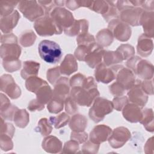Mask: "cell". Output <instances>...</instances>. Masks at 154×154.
I'll return each instance as SVG.
<instances>
[{
	"mask_svg": "<svg viewBox=\"0 0 154 154\" xmlns=\"http://www.w3.org/2000/svg\"><path fill=\"white\" fill-rule=\"evenodd\" d=\"M108 2L109 4V9L105 14L102 15V17L105 21L109 22L113 19H119V11L116 7L115 1H108Z\"/></svg>",
	"mask_w": 154,
	"mask_h": 154,
	"instance_id": "cell-42",
	"label": "cell"
},
{
	"mask_svg": "<svg viewBox=\"0 0 154 154\" xmlns=\"http://www.w3.org/2000/svg\"><path fill=\"white\" fill-rule=\"evenodd\" d=\"M96 44V43H95ZM94 44V45H95ZM91 46H87L85 45H78L74 52V57L79 61H84L85 58L90 52L91 48L94 45Z\"/></svg>",
	"mask_w": 154,
	"mask_h": 154,
	"instance_id": "cell-45",
	"label": "cell"
},
{
	"mask_svg": "<svg viewBox=\"0 0 154 154\" xmlns=\"http://www.w3.org/2000/svg\"><path fill=\"white\" fill-rule=\"evenodd\" d=\"M85 76L81 73H76L72 76L69 79V84L72 87H82L85 81Z\"/></svg>",
	"mask_w": 154,
	"mask_h": 154,
	"instance_id": "cell-55",
	"label": "cell"
},
{
	"mask_svg": "<svg viewBox=\"0 0 154 154\" xmlns=\"http://www.w3.org/2000/svg\"><path fill=\"white\" fill-rule=\"evenodd\" d=\"M144 152L146 153H153V137H152L147 140L144 145Z\"/></svg>",
	"mask_w": 154,
	"mask_h": 154,
	"instance_id": "cell-64",
	"label": "cell"
},
{
	"mask_svg": "<svg viewBox=\"0 0 154 154\" xmlns=\"http://www.w3.org/2000/svg\"><path fill=\"white\" fill-rule=\"evenodd\" d=\"M70 121V117L66 112H61L57 116L50 117L49 122L56 129L65 126Z\"/></svg>",
	"mask_w": 154,
	"mask_h": 154,
	"instance_id": "cell-38",
	"label": "cell"
},
{
	"mask_svg": "<svg viewBox=\"0 0 154 154\" xmlns=\"http://www.w3.org/2000/svg\"><path fill=\"white\" fill-rule=\"evenodd\" d=\"M87 123V119L85 116L80 114H76L70 119L69 126L72 131L82 132L86 129Z\"/></svg>",
	"mask_w": 154,
	"mask_h": 154,
	"instance_id": "cell-27",
	"label": "cell"
},
{
	"mask_svg": "<svg viewBox=\"0 0 154 154\" xmlns=\"http://www.w3.org/2000/svg\"><path fill=\"white\" fill-rule=\"evenodd\" d=\"M114 109L111 101L100 97H97L93 102L89 109L88 116L94 123L103 120L106 115L111 113Z\"/></svg>",
	"mask_w": 154,
	"mask_h": 154,
	"instance_id": "cell-2",
	"label": "cell"
},
{
	"mask_svg": "<svg viewBox=\"0 0 154 154\" xmlns=\"http://www.w3.org/2000/svg\"><path fill=\"white\" fill-rule=\"evenodd\" d=\"M95 68L94 75L97 82L108 84L115 79V75L112 69L103 63H101Z\"/></svg>",
	"mask_w": 154,
	"mask_h": 154,
	"instance_id": "cell-20",
	"label": "cell"
},
{
	"mask_svg": "<svg viewBox=\"0 0 154 154\" xmlns=\"http://www.w3.org/2000/svg\"><path fill=\"white\" fill-rule=\"evenodd\" d=\"M82 87L87 90H90L93 88H97V84L95 82L94 79L93 77L88 76L87 78H85Z\"/></svg>",
	"mask_w": 154,
	"mask_h": 154,
	"instance_id": "cell-62",
	"label": "cell"
},
{
	"mask_svg": "<svg viewBox=\"0 0 154 154\" xmlns=\"http://www.w3.org/2000/svg\"><path fill=\"white\" fill-rule=\"evenodd\" d=\"M100 144L94 143L90 140L86 141L82 146V152L83 153L95 154L98 152Z\"/></svg>",
	"mask_w": 154,
	"mask_h": 154,
	"instance_id": "cell-49",
	"label": "cell"
},
{
	"mask_svg": "<svg viewBox=\"0 0 154 154\" xmlns=\"http://www.w3.org/2000/svg\"><path fill=\"white\" fill-rule=\"evenodd\" d=\"M45 108V105L39 102L37 99H34L31 100L28 105V109L30 111H42Z\"/></svg>",
	"mask_w": 154,
	"mask_h": 154,
	"instance_id": "cell-60",
	"label": "cell"
},
{
	"mask_svg": "<svg viewBox=\"0 0 154 154\" xmlns=\"http://www.w3.org/2000/svg\"><path fill=\"white\" fill-rule=\"evenodd\" d=\"M2 66L5 70L11 73L19 70L21 67L22 63L19 59L11 61L2 60Z\"/></svg>",
	"mask_w": 154,
	"mask_h": 154,
	"instance_id": "cell-46",
	"label": "cell"
},
{
	"mask_svg": "<svg viewBox=\"0 0 154 154\" xmlns=\"http://www.w3.org/2000/svg\"><path fill=\"white\" fill-rule=\"evenodd\" d=\"M105 51L103 48L96 43L85 57L84 61L90 68H95L102 63Z\"/></svg>",
	"mask_w": 154,
	"mask_h": 154,
	"instance_id": "cell-16",
	"label": "cell"
},
{
	"mask_svg": "<svg viewBox=\"0 0 154 154\" xmlns=\"http://www.w3.org/2000/svg\"><path fill=\"white\" fill-rule=\"evenodd\" d=\"M76 40L78 45L91 46L96 43L94 37L88 32L81 34L77 35Z\"/></svg>",
	"mask_w": 154,
	"mask_h": 154,
	"instance_id": "cell-44",
	"label": "cell"
},
{
	"mask_svg": "<svg viewBox=\"0 0 154 154\" xmlns=\"http://www.w3.org/2000/svg\"><path fill=\"white\" fill-rule=\"evenodd\" d=\"M5 120L1 118V134H5L13 138L15 132V128L14 126L8 122H5Z\"/></svg>",
	"mask_w": 154,
	"mask_h": 154,
	"instance_id": "cell-51",
	"label": "cell"
},
{
	"mask_svg": "<svg viewBox=\"0 0 154 154\" xmlns=\"http://www.w3.org/2000/svg\"><path fill=\"white\" fill-rule=\"evenodd\" d=\"M39 69V63L34 61H25L23 63V69L20 72V76L24 79H26L31 76H37Z\"/></svg>",
	"mask_w": 154,
	"mask_h": 154,
	"instance_id": "cell-28",
	"label": "cell"
},
{
	"mask_svg": "<svg viewBox=\"0 0 154 154\" xmlns=\"http://www.w3.org/2000/svg\"><path fill=\"white\" fill-rule=\"evenodd\" d=\"M70 139L76 141L79 144L85 143L88 139V134L85 131L75 132L72 131L70 134Z\"/></svg>",
	"mask_w": 154,
	"mask_h": 154,
	"instance_id": "cell-56",
	"label": "cell"
},
{
	"mask_svg": "<svg viewBox=\"0 0 154 154\" xmlns=\"http://www.w3.org/2000/svg\"><path fill=\"white\" fill-rule=\"evenodd\" d=\"M21 48L18 43H4L0 46L1 58L3 61L19 59L21 54Z\"/></svg>",
	"mask_w": 154,
	"mask_h": 154,
	"instance_id": "cell-13",
	"label": "cell"
},
{
	"mask_svg": "<svg viewBox=\"0 0 154 154\" xmlns=\"http://www.w3.org/2000/svg\"><path fill=\"white\" fill-rule=\"evenodd\" d=\"M69 79L67 77H60L54 84L52 91L53 97L64 100L70 96Z\"/></svg>",
	"mask_w": 154,
	"mask_h": 154,
	"instance_id": "cell-17",
	"label": "cell"
},
{
	"mask_svg": "<svg viewBox=\"0 0 154 154\" xmlns=\"http://www.w3.org/2000/svg\"><path fill=\"white\" fill-rule=\"evenodd\" d=\"M18 1H0V15L1 17L8 16L13 13Z\"/></svg>",
	"mask_w": 154,
	"mask_h": 154,
	"instance_id": "cell-35",
	"label": "cell"
},
{
	"mask_svg": "<svg viewBox=\"0 0 154 154\" xmlns=\"http://www.w3.org/2000/svg\"><path fill=\"white\" fill-rule=\"evenodd\" d=\"M141 88L143 91L147 95H153V79L150 80H144L141 81Z\"/></svg>",
	"mask_w": 154,
	"mask_h": 154,
	"instance_id": "cell-58",
	"label": "cell"
},
{
	"mask_svg": "<svg viewBox=\"0 0 154 154\" xmlns=\"http://www.w3.org/2000/svg\"><path fill=\"white\" fill-rule=\"evenodd\" d=\"M97 44L102 48L110 46L114 40V37L111 31L107 28L100 30L96 35Z\"/></svg>",
	"mask_w": 154,
	"mask_h": 154,
	"instance_id": "cell-29",
	"label": "cell"
},
{
	"mask_svg": "<svg viewBox=\"0 0 154 154\" xmlns=\"http://www.w3.org/2000/svg\"><path fill=\"white\" fill-rule=\"evenodd\" d=\"M1 90L10 99H16L21 95V89L16 84L13 78L9 74H4L0 79Z\"/></svg>",
	"mask_w": 154,
	"mask_h": 154,
	"instance_id": "cell-9",
	"label": "cell"
},
{
	"mask_svg": "<svg viewBox=\"0 0 154 154\" xmlns=\"http://www.w3.org/2000/svg\"><path fill=\"white\" fill-rule=\"evenodd\" d=\"M131 134L129 130L123 126H120L112 130L108 139V143L113 149L122 147L131 138Z\"/></svg>",
	"mask_w": 154,
	"mask_h": 154,
	"instance_id": "cell-10",
	"label": "cell"
},
{
	"mask_svg": "<svg viewBox=\"0 0 154 154\" xmlns=\"http://www.w3.org/2000/svg\"><path fill=\"white\" fill-rule=\"evenodd\" d=\"M112 132L110 127L105 125H98L94 127L89 135V139L91 141L100 144L108 140Z\"/></svg>",
	"mask_w": 154,
	"mask_h": 154,
	"instance_id": "cell-14",
	"label": "cell"
},
{
	"mask_svg": "<svg viewBox=\"0 0 154 154\" xmlns=\"http://www.w3.org/2000/svg\"><path fill=\"white\" fill-rule=\"evenodd\" d=\"M103 63L108 67L123 61L122 58L116 51H105L103 55Z\"/></svg>",
	"mask_w": 154,
	"mask_h": 154,
	"instance_id": "cell-34",
	"label": "cell"
},
{
	"mask_svg": "<svg viewBox=\"0 0 154 154\" xmlns=\"http://www.w3.org/2000/svg\"><path fill=\"white\" fill-rule=\"evenodd\" d=\"M1 44L4 43H18L17 37L12 32L2 34L1 36Z\"/></svg>",
	"mask_w": 154,
	"mask_h": 154,
	"instance_id": "cell-59",
	"label": "cell"
},
{
	"mask_svg": "<svg viewBox=\"0 0 154 154\" xmlns=\"http://www.w3.org/2000/svg\"><path fill=\"white\" fill-rule=\"evenodd\" d=\"M20 16L17 10H15L11 14L1 17L0 29L4 34L11 33L13 28L17 25Z\"/></svg>",
	"mask_w": 154,
	"mask_h": 154,
	"instance_id": "cell-21",
	"label": "cell"
},
{
	"mask_svg": "<svg viewBox=\"0 0 154 154\" xmlns=\"http://www.w3.org/2000/svg\"><path fill=\"white\" fill-rule=\"evenodd\" d=\"M36 38L37 36L32 30H26L20 35L19 43L23 47H29L34 43Z\"/></svg>",
	"mask_w": 154,
	"mask_h": 154,
	"instance_id": "cell-37",
	"label": "cell"
},
{
	"mask_svg": "<svg viewBox=\"0 0 154 154\" xmlns=\"http://www.w3.org/2000/svg\"><path fill=\"white\" fill-rule=\"evenodd\" d=\"M51 125L52 124L48 119L42 118L38 122V124L37 127L35 128V131L40 133L43 137L48 136L52 131V126Z\"/></svg>",
	"mask_w": 154,
	"mask_h": 154,
	"instance_id": "cell-36",
	"label": "cell"
},
{
	"mask_svg": "<svg viewBox=\"0 0 154 154\" xmlns=\"http://www.w3.org/2000/svg\"><path fill=\"white\" fill-rule=\"evenodd\" d=\"M153 42L152 38L142 34L138 39L137 45V54L142 57H149L152 52Z\"/></svg>",
	"mask_w": 154,
	"mask_h": 154,
	"instance_id": "cell-22",
	"label": "cell"
},
{
	"mask_svg": "<svg viewBox=\"0 0 154 154\" xmlns=\"http://www.w3.org/2000/svg\"><path fill=\"white\" fill-rule=\"evenodd\" d=\"M99 96L100 93L97 88L87 90L82 87H73L70 92V96L76 103L83 106H91L95 99Z\"/></svg>",
	"mask_w": 154,
	"mask_h": 154,
	"instance_id": "cell-3",
	"label": "cell"
},
{
	"mask_svg": "<svg viewBox=\"0 0 154 154\" xmlns=\"http://www.w3.org/2000/svg\"><path fill=\"white\" fill-rule=\"evenodd\" d=\"M140 25L143 28L144 34L150 38L154 36V13L144 11L140 19Z\"/></svg>",
	"mask_w": 154,
	"mask_h": 154,
	"instance_id": "cell-23",
	"label": "cell"
},
{
	"mask_svg": "<svg viewBox=\"0 0 154 154\" xmlns=\"http://www.w3.org/2000/svg\"><path fill=\"white\" fill-rule=\"evenodd\" d=\"M141 58L138 56H134V55L132 56V57H131L129 59H128V60L127 61V62L126 63V66L127 68L131 70L133 72V73H134L136 66H137V63H138V61L141 60Z\"/></svg>",
	"mask_w": 154,
	"mask_h": 154,
	"instance_id": "cell-61",
	"label": "cell"
},
{
	"mask_svg": "<svg viewBox=\"0 0 154 154\" xmlns=\"http://www.w3.org/2000/svg\"><path fill=\"white\" fill-rule=\"evenodd\" d=\"M154 1L150 0V1H143L141 8L144 10L146 11H153L154 7H153Z\"/></svg>",
	"mask_w": 154,
	"mask_h": 154,
	"instance_id": "cell-63",
	"label": "cell"
},
{
	"mask_svg": "<svg viewBox=\"0 0 154 154\" xmlns=\"http://www.w3.org/2000/svg\"><path fill=\"white\" fill-rule=\"evenodd\" d=\"M141 81L135 79L133 86L128 91V99L131 103L139 106L143 107L146 105L148 100V95L141 88Z\"/></svg>",
	"mask_w": 154,
	"mask_h": 154,
	"instance_id": "cell-11",
	"label": "cell"
},
{
	"mask_svg": "<svg viewBox=\"0 0 154 154\" xmlns=\"http://www.w3.org/2000/svg\"><path fill=\"white\" fill-rule=\"evenodd\" d=\"M46 82H47L42 78L37 76H34L26 79L25 87L29 91L35 93L39 88Z\"/></svg>",
	"mask_w": 154,
	"mask_h": 154,
	"instance_id": "cell-33",
	"label": "cell"
},
{
	"mask_svg": "<svg viewBox=\"0 0 154 154\" xmlns=\"http://www.w3.org/2000/svg\"><path fill=\"white\" fill-rule=\"evenodd\" d=\"M13 121L17 127L24 128L29 122V113L25 109H19L14 116Z\"/></svg>",
	"mask_w": 154,
	"mask_h": 154,
	"instance_id": "cell-32",
	"label": "cell"
},
{
	"mask_svg": "<svg viewBox=\"0 0 154 154\" xmlns=\"http://www.w3.org/2000/svg\"><path fill=\"white\" fill-rule=\"evenodd\" d=\"M142 111L143 116L140 123L143 125L146 131L153 132L154 131L153 109L152 108H145Z\"/></svg>",
	"mask_w": 154,
	"mask_h": 154,
	"instance_id": "cell-31",
	"label": "cell"
},
{
	"mask_svg": "<svg viewBox=\"0 0 154 154\" xmlns=\"http://www.w3.org/2000/svg\"><path fill=\"white\" fill-rule=\"evenodd\" d=\"M89 9L102 15L105 14L109 9L108 1H93Z\"/></svg>",
	"mask_w": 154,
	"mask_h": 154,
	"instance_id": "cell-43",
	"label": "cell"
},
{
	"mask_svg": "<svg viewBox=\"0 0 154 154\" xmlns=\"http://www.w3.org/2000/svg\"><path fill=\"white\" fill-rule=\"evenodd\" d=\"M0 115L5 120H13L14 116L19 108L12 105L8 98L3 93L0 94Z\"/></svg>",
	"mask_w": 154,
	"mask_h": 154,
	"instance_id": "cell-15",
	"label": "cell"
},
{
	"mask_svg": "<svg viewBox=\"0 0 154 154\" xmlns=\"http://www.w3.org/2000/svg\"><path fill=\"white\" fill-rule=\"evenodd\" d=\"M154 73L153 65L149 61L141 58L137 63L134 74L144 80L153 79Z\"/></svg>",
	"mask_w": 154,
	"mask_h": 154,
	"instance_id": "cell-19",
	"label": "cell"
},
{
	"mask_svg": "<svg viewBox=\"0 0 154 154\" xmlns=\"http://www.w3.org/2000/svg\"><path fill=\"white\" fill-rule=\"evenodd\" d=\"M108 29L112 33L113 37L120 42H127L131 36L132 30L130 26L119 19H115L109 22Z\"/></svg>",
	"mask_w": 154,
	"mask_h": 154,
	"instance_id": "cell-7",
	"label": "cell"
},
{
	"mask_svg": "<svg viewBox=\"0 0 154 154\" xmlns=\"http://www.w3.org/2000/svg\"><path fill=\"white\" fill-rule=\"evenodd\" d=\"M109 90L111 94L115 97L123 96L126 92L125 88L117 81L109 86Z\"/></svg>",
	"mask_w": 154,
	"mask_h": 154,
	"instance_id": "cell-52",
	"label": "cell"
},
{
	"mask_svg": "<svg viewBox=\"0 0 154 154\" xmlns=\"http://www.w3.org/2000/svg\"><path fill=\"white\" fill-rule=\"evenodd\" d=\"M64 100L52 97L47 103V108L50 113L58 114L64 108Z\"/></svg>",
	"mask_w": 154,
	"mask_h": 154,
	"instance_id": "cell-40",
	"label": "cell"
},
{
	"mask_svg": "<svg viewBox=\"0 0 154 154\" xmlns=\"http://www.w3.org/2000/svg\"><path fill=\"white\" fill-rule=\"evenodd\" d=\"M35 94L37 100L43 105L48 103L53 97L52 90L47 82L40 87Z\"/></svg>",
	"mask_w": 154,
	"mask_h": 154,
	"instance_id": "cell-30",
	"label": "cell"
},
{
	"mask_svg": "<svg viewBox=\"0 0 154 154\" xmlns=\"http://www.w3.org/2000/svg\"><path fill=\"white\" fill-rule=\"evenodd\" d=\"M49 16L57 26L63 31L70 27L75 21L72 13L64 7H57L54 8Z\"/></svg>",
	"mask_w": 154,
	"mask_h": 154,
	"instance_id": "cell-6",
	"label": "cell"
},
{
	"mask_svg": "<svg viewBox=\"0 0 154 154\" xmlns=\"http://www.w3.org/2000/svg\"><path fill=\"white\" fill-rule=\"evenodd\" d=\"M113 71L116 81L121 84L126 89L128 90L135 83V75L129 69L122 65L113 66L111 68Z\"/></svg>",
	"mask_w": 154,
	"mask_h": 154,
	"instance_id": "cell-8",
	"label": "cell"
},
{
	"mask_svg": "<svg viewBox=\"0 0 154 154\" xmlns=\"http://www.w3.org/2000/svg\"><path fill=\"white\" fill-rule=\"evenodd\" d=\"M144 10L141 7L131 6L119 12V19L132 26L140 25V19Z\"/></svg>",
	"mask_w": 154,
	"mask_h": 154,
	"instance_id": "cell-12",
	"label": "cell"
},
{
	"mask_svg": "<svg viewBox=\"0 0 154 154\" xmlns=\"http://www.w3.org/2000/svg\"><path fill=\"white\" fill-rule=\"evenodd\" d=\"M60 73L66 76H70L78 69L76 59L72 54H67L60 65Z\"/></svg>",
	"mask_w": 154,
	"mask_h": 154,
	"instance_id": "cell-26",
	"label": "cell"
},
{
	"mask_svg": "<svg viewBox=\"0 0 154 154\" xmlns=\"http://www.w3.org/2000/svg\"><path fill=\"white\" fill-rule=\"evenodd\" d=\"M79 143L75 140H70L66 141L63 146L61 153H76L79 149Z\"/></svg>",
	"mask_w": 154,
	"mask_h": 154,
	"instance_id": "cell-47",
	"label": "cell"
},
{
	"mask_svg": "<svg viewBox=\"0 0 154 154\" xmlns=\"http://www.w3.org/2000/svg\"><path fill=\"white\" fill-rule=\"evenodd\" d=\"M17 8L23 16L31 22H35L45 16L43 7L36 1H23L19 2Z\"/></svg>",
	"mask_w": 154,
	"mask_h": 154,
	"instance_id": "cell-5",
	"label": "cell"
},
{
	"mask_svg": "<svg viewBox=\"0 0 154 154\" xmlns=\"http://www.w3.org/2000/svg\"><path fill=\"white\" fill-rule=\"evenodd\" d=\"M141 106L134 103H127L122 109L123 117L129 122H140L142 118L143 111Z\"/></svg>",
	"mask_w": 154,
	"mask_h": 154,
	"instance_id": "cell-18",
	"label": "cell"
},
{
	"mask_svg": "<svg viewBox=\"0 0 154 154\" xmlns=\"http://www.w3.org/2000/svg\"><path fill=\"white\" fill-rule=\"evenodd\" d=\"M88 22L85 19L75 20L73 23L69 28L63 30L66 35L70 37L77 36L81 34L88 32Z\"/></svg>",
	"mask_w": 154,
	"mask_h": 154,
	"instance_id": "cell-25",
	"label": "cell"
},
{
	"mask_svg": "<svg viewBox=\"0 0 154 154\" xmlns=\"http://www.w3.org/2000/svg\"><path fill=\"white\" fill-rule=\"evenodd\" d=\"M93 1L90 0H67L65 1V5L71 10H75L81 7L90 8Z\"/></svg>",
	"mask_w": 154,
	"mask_h": 154,
	"instance_id": "cell-41",
	"label": "cell"
},
{
	"mask_svg": "<svg viewBox=\"0 0 154 154\" xmlns=\"http://www.w3.org/2000/svg\"><path fill=\"white\" fill-rule=\"evenodd\" d=\"M65 110L67 114L72 115L75 114L78 109L77 103L76 102L69 96L64 100Z\"/></svg>",
	"mask_w": 154,
	"mask_h": 154,
	"instance_id": "cell-54",
	"label": "cell"
},
{
	"mask_svg": "<svg viewBox=\"0 0 154 154\" xmlns=\"http://www.w3.org/2000/svg\"><path fill=\"white\" fill-rule=\"evenodd\" d=\"M12 138L10 136L1 134L0 137V146L2 150L7 152L11 150L13 148V143L11 140Z\"/></svg>",
	"mask_w": 154,
	"mask_h": 154,
	"instance_id": "cell-50",
	"label": "cell"
},
{
	"mask_svg": "<svg viewBox=\"0 0 154 154\" xmlns=\"http://www.w3.org/2000/svg\"><path fill=\"white\" fill-rule=\"evenodd\" d=\"M37 2L43 7L45 16H49L53 9L57 7L54 1H38Z\"/></svg>",
	"mask_w": 154,
	"mask_h": 154,
	"instance_id": "cell-57",
	"label": "cell"
},
{
	"mask_svg": "<svg viewBox=\"0 0 154 154\" xmlns=\"http://www.w3.org/2000/svg\"><path fill=\"white\" fill-rule=\"evenodd\" d=\"M128 99L125 96H122L119 97H115L112 101L113 107L114 108L118 111H122L123 108L125 107V106L128 103Z\"/></svg>",
	"mask_w": 154,
	"mask_h": 154,
	"instance_id": "cell-53",
	"label": "cell"
},
{
	"mask_svg": "<svg viewBox=\"0 0 154 154\" xmlns=\"http://www.w3.org/2000/svg\"><path fill=\"white\" fill-rule=\"evenodd\" d=\"M38 51L41 58L50 64L57 63L62 56V51L59 45L48 40H43L40 42Z\"/></svg>",
	"mask_w": 154,
	"mask_h": 154,
	"instance_id": "cell-1",
	"label": "cell"
},
{
	"mask_svg": "<svg viewBox=\"0 0 154 154\" xmlns=\"http://www.w3.org/2000/svg\"><path fill=\"white\" fill-rule=\"evenodd\" d=\"M60 75L61 73L60 70V67L56 66L47 70L46 78L50 84L54 85L57 80L60 78Z\"/></svg>",
	"mask_w": 154,
	"mask_h": 154,
	"instance_id": "cell-48",
	"label": "cell"
},
{
	"mask_svg": "<svg viewBox=\"0 0 154 154\" xmlns=\"http://www.w3.org/2000/svg\"><path fill=\"white\" fill-rule=\"evenodd\" d=\"M120 55L123 60L129 59L135 54V49L133 46L129 44H122L119 46L116 51Z\"/></svg>",
	"mask_w": 154,
	"mask_h": 154,
	"instance_id": "cell-39",
	"label": "cell"
},
{
	"mask_svg": "<svg viewBox=\"0 0 154 154\" xmlns=\"http://www.w3.org/2000/svg\"><path fill=\"white\" fill-rule=\"evenodd\" d=\"M43 149L48 153H58L62 152V142L55 136L48 135L43 140L42 143Z\"/></svg>",
	"mask_w": 154,
	"mask_h": 154,
	"instance_id": "cell-24",
	"label": "cell"
},
{
	"mask_svg": "<svg viewBox=\"0 0 154 154\" xmlns=\"http://www.w3.org/2000/svg\"><path fill=\"white\" fill-rule=\"evenodd\" d=\"M35 32L42 37L61 34L63 30L59 28L49 16H43L37 19L34 23Z\"/></svg>",
	"mask_w": 154,
	"mask_h": 154,
	"instance_id": "cell-4",
	"label": "cell"
}]
</instances>
